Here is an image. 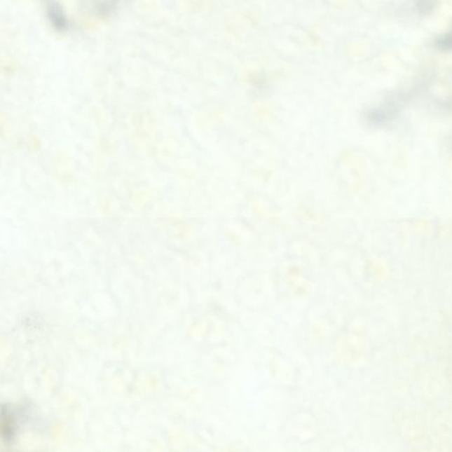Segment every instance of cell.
Wrapping results in <instances>:
<instances>
[{"label": "cell", "mask_w": 452, "mask_h": 452, "mask_svg": "<svg viewBox=\"0 0 452 452\" xmlns=\"http://www.w3.org/2000/svg\"><path fill=\"white\" fill-rule=\"evenodd\" d=\"M43 5L46 18L56 32H66L69 29V20L57 0H43Z\"/></svg>", "instance_id": "6da1fadb"}, {"label": "cell", "mask_w": 452, "mask_h": 452, "mask_svg": "<svg viewBox=\"0 0 452 452\" xmlns=\"http://www.w3.org/2000/svg\"><path fill=\"white\" fill-rule=\"evenodd\" d=\"M116 2H117V0H116Z\"/></svg>", "instance_id": "7a4b0ae2"}]
</instances>
